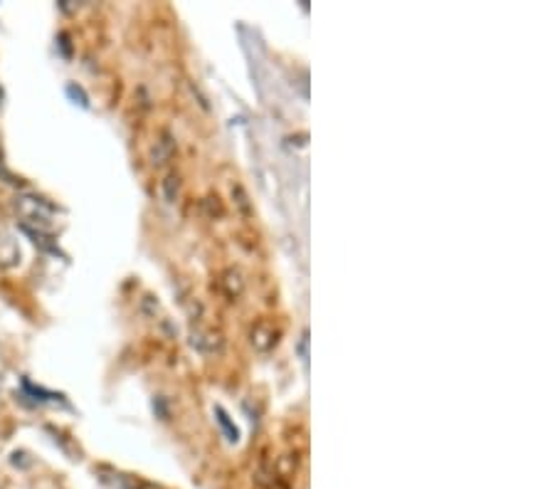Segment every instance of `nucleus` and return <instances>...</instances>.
Instances as JSON below:
<instances>
[{"label": "nucleus", "instance_id": "obj_1", "mask_svg": "<svg viewBox=\"0 0 555 489\" xmlns=\"http://www.w3.org/2000/svg\"><path fill=\"white\" fill-rule=\"evenodd\" d=\"M18 212L22 215V222H25V227L35 225L37 227V235H42V232H50L52 230V217H55V208L50 205V203H45L42 198H35V196H22L18 198L15 203Z\"/></svg>", "mask_w": 555, "mask_h": 489}, {"label": "nucleus", "instance_id": "obj_3", "mask_svg": "<svg viewBox=\"0 0 555 489\" xmlns=\"http://www.w3.org/2000/svg\"><path fill=\"white\" fill-rule=\"evenodd\" d=\"M0 101H3V89H0Z\"/></svg>", "mask_w": 555, "mask_h": 489}, {"label": "nucleus", "instance_id": "obj_2", "mask_svg": "<svg viewBox=\"0 0 555 489\" xmlns=\"http://www.w3.org/2000/svg\"><path fill=\"white\" fill-rule=\"evenodd\" d=\"M67 94H70V96H74V99H77V96H79V104H81V106H86V96L81 94V89H77L74 84H72V87H67Z\"/></svg>", "mask_w": 555, "mask_h": 489}]
</instances>
